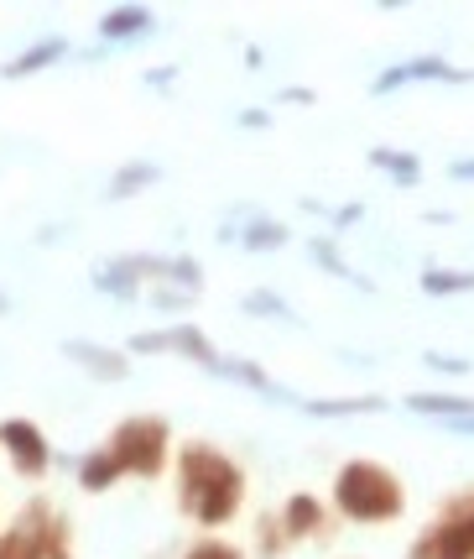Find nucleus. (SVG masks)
Masks as SVG:
<instances>
[{
    "instance_id": "nucleus-1",
    "label": "nucleus",
    "mask_w": 474,
    "mask_h": 559,
    "mask_svg": "<svg viewBox=\"0 0 474 559\" xmlns=\"http://www.w3.org/2000/svg\"><path fill=\"white\" fill-rule=\"evenodd\" d=\"M245 502V471L214 444H183L178 455V508L204 528H224Z\"/></svg>"
},
{
    "instance_id": "nucleus-2",
    "label": "nucleus",
    "mask_w": 474,
    "mask_h": 559,
    "mask_svg": "<svg viewBox=\"0 0 474 559\" xmlns=\"http://www.w3.org/2000/svg\"><path fill=\"white\" fill-rule=\"evenodd\" d=\"M333 508L350 523H391V518H402L406 491L380 461H350L333 476Z\"/></svg>"
},
{
    "instance_id": "nucleus-3",
    "label": "nucleus",
    "mask_w": 474,
    "mask_h": 559,
    "mask_svg": "<svg viewBox=\"0 0 474 559\" xmlns=\"http://www.w3.org/2000/svg\"><path fill=\"white\" fill-rule=\"evenodd\" d=\"M105 450H110V461L120 465V476H142V481H151V476H162L167 465V450H172V429H167V418H125V424H116V435L105 439Z\"/></svg>"
},
{
    "instance_id": "nucleus-4",
    "label": "nucleus",
    "mask_w": 474,
    "mask_h": 559,
    "mask_svg": "<svg viewBox=\"0 0 474 559\" xmlns=\"http://www.w3.org/2000/svg\"><path fill=\"white\" fill-rule=\"evenodd\" d=\"M406 559H474V497H459L443 508V518L423 528Z\"/></svg>"
},
{
    "instance_id": "nucleus-5",
    "label": "nucleus",
    "mask_w": 474,
    "mask_h": 559,
    "mask_svg": "<svg viewBox=\"0 0 474 559\" xmlns=\"http://www.w3.org/2000/svg\"><path fill=\"white\" fill-rule=\"evenodd\" d=\"M48 528H52V502L32 497L11 528H0V559H48Z\"/></svg>"
},
{
    "instance_id": "nucleus-6",
    "label": "nucleus",
    "mask_w": 474,
    "mask_h": 559,
    "mask_svg": "<svg viewBox=\"0 0 474 559\" xmlns=\"http://www.w3.org/2000/svg\"><path fill=\"white\" fill-rule=\"evenodd\" d=\"M0 450L11 455V471L26 476V481L48 476L52 450H48V435H42L32 418H5V424H0Z\"/></svg>"
},
{
    "instance_id": "nucleus-7",
    "label": "nucleus",
    "mask_w": 474,
    "mask_h": 559,
    "mask_svg": "<svg viewBox=\"0 0 474 559\" xmlns=\"http://www.w3.org/2000/svg\"><path fill=\"white\" fill-rule=\"evenodd\" d=\"M282 528H287V538H329V512L297 491L282 508Z\"/></svg>"
},
{
    "instance_id": "nucleus-8",
    "label": "nucleus",
    "mask_w": 474,
    "mask_h": 559,
    "mask_svg": "<svg viewBox=\"0 0 474 559\" xmlns=\"http://www.w3.org/2000/svg\"><path fill=\"white\" fill-rule=\"evenodd\" d=\"M63 350H69L73 361H84V366H89V371H95V377H105V382H120V377H125V371H131V366H125V356H120V350H110V345L69 341V345H63Z\"/></svg>"
},
{
    "instance_id": "nucleus-9",
    "label": "nucleus",
    "mask_w": 474,
    "mask_h": 559,
    "mask_svg": "<svg viewBox=\"0 0 474 559\" xmlns=\"http://www.w3.org/2000/svg\"><path fill=\"white\" fill-rule=\"evenodd\" d=\"M406 79H464V73H453L449 63H438V58H417V63H402V69L386 73V79H376V95L397 90V84H406Z\"/></svg>"
},
{
    "instance_id": "nucleus-10",
    "label": "nucleus",
    "mask_w": 474,
    "mask_h": 559,
    "mask_svg": "<svg viewBox=\"0 0 474 559\" xmlns=\"http://www.w3.org/2000/svg\"><path fill=\"white\" fill-rule=\"evenodd\" d=\"M99 32H105V37H120V43H125V37H142V32H151V11H146V5H120V11H110V16L99 22Z\"/></svg>"
},
{
    "instance_id": "nucleus-11",
    "label": "nucleus",
    "mask_w": 474,
    "mask_h": 559,
    "mask_svg": "<svg viewBox=\"0 0 474 559\" xmlns=\"http://www.w3.org/2000/svg\"><path fill=\"white\" fill-rule=\"evenodd\" d=\"M120 481V465L110 461V450H95V455H84L78 461V487L84 491H105Z\"/></svg>"
},
{
    "instance_id": "nucleus-12",
    "label": "nucleus",
    "mask_w": 474,
    "mask_h": 559,
    "mask_svg": "<svg viewBox=\"0 0 474 559\" xmlns=\"http://www.w3.org/2000/svg\"><path fill=\"white\" fill-rule=\"evenodd\" d=\"M406 408H417V414H443V418H474V397H443V392H417V397H406Z\"/></svg>"
},
{
    "instance_id": "nucleus-13",
    "label": "nucleus",
    "mask_w": 474,
    "mask_h": 559,
    "mask_svg": "<svg viewBox=\"0 0 474 559\" xmlns=\"http://www.w3.org/2000/svg\"><path fill=\"white\" fill-rule=\"evenodd\" d=\"M63 52H69V43H63V37H48L42 48H26L22 58H16V63H5V79H22V73H37V69H48L52 58H63Z\"/></svg>"
},
{
    "instance_id": "nucleus-14",
    "label": "nucleus",
    "mask_w": 474,
    "mask_h": 559,
    "mask_svg": "<svg viewBox=\"0 0 474 559\" xmlns=\"http://www.w3.org/2000/svg\"><path fill=\"white\" fill-rule=\"evenodd\" d=\"M423 288L433 293V298H443V293H470L474 288V272H423Z\"/></svg>"
},
{
    "instance_id": "nucleus-15",
    "label": "nucleus",
    "mask_w": 474,
    "mask_h": 559,
    "mask_svg": "<svg viewBox=\"0 0 474 559\" xmlns=\"http://www.w3.org/2000/svg\"><path fill=\"white\" fill-rule=\"evenodd\" d=\"M287 544H292V538H287V528H282V512H266L262 518V544H256V549H262L266 559H277Z\"/></svg>"
},
{
    "instance_id": "nucleus-16",
    "label": "nucleus",
    "mask_w": 474,
    "mask_h": 559,
    "mask_svg": "<svg viewBox=\"0 0 474 559\" xmlns=\"http://www.w3.org/2000/svg\"><path fill=\"white\" fill-rule=\"evenodd\" d=\"M183 559H245L235 549V544H224V538H193L189 549H183Z\"/></svg>"
},
{
    "instance_id": "nucleus-17",
    "label": "nucleus",
    "mask_w": 474,
    "mask_h": 559,
    "mask_svg": "<svg viewBox=\"0 0 474 559\" xmlns=\"http://www.w3.org/2000/svg\"><path fill=\"white\" fill-rule=\"evenodd\" d=\"M69 538H73L69 518H63V512H52V528H48V559H73Z\"/></svg>"
},
{
    "instance_id": "nucleus-18",
    "label": "nucleus",
    "mask_w": 474,
    "mask_h": 559,
    "mask_svg": "<svg viewBox=\"0 0 474 559\" xmlns=\"http://www.w3.org/2000/svg\"><path fill=\"white\" fill-rule=\"evenodd\" d=\"M370 163H376V168H386V173H397V178H406V183H417V163H412V157H402V152H376Z\"/></svg>"
},
{
    "instance_id": "nucleus-19",
    "label": "nucleus",
    "mask_w": 474,
    "mask_h": 559,
    "mask_svg": "<svg viewBox=\"0 0 474 559\" xmlns=\"http://www.w3.org/2000/svg\"><path fill=\"white\" fill-rule=\"evenodd\" d=\"M95 277H99V288H105V293H120V298H131V293H136V288H131V272L120 267V262H116V267H99Z\"/></svg>"
},
{
    "instance_id": "nucleus-20",
    "label": "nucleus",
    "mask_w": 474,
    "mask_h": 559,
    "mask_svg": "<svg viewBox=\"0 0 474 559\" xmlns=\"http://www.w3.org/2000/svg\"><path fill=\"white\" fill-rule=\"evenodd\" d=\"M287 230L282 225H251V236H245V246H256V251H266V246H282Z\"/></svg>"
},
{
    "instance_id": "nucleus-21",
    "label": "nucleus",
    "mask_w": 474,
    "mask_h": 559,
    "mask_svg": "<svg viewBox=\"0 0 474 559\" xmlns=\"http://www.w3.org/2000/svg\"><path fill=\"white\" fill-rule=\"evenodd\" d=\"M151 178H157V168H131L125 178H116V199H125L136 183H151Z\"/></svg>"
},
{
    "instance_id": "nucleus-22",
    "label": "nucleus",
    "mask_w": 474,
    "mask_h": 559,
    "mask_svg": "<svg viewBox=\"0 0 474 559\" xmlns=\"http://www.w3.org/2000/svg\"><path fill=\"white\" fill-rule=\"evenodd\" d=\"M427 366H433V371H453V377L470 371V361H443V356H427Z\"/></svg>"
},
{
    "instance_id": "nucleus-23",
    "label": "nucleus",
    "mask_w": 474,
    "mask_h": 559,
    "mask_svg": "<svg viewBox=\"0 0 474 559\" xmlns=\"http://www.w3.org/2000/svg\"><path fill=\"white\" fill-rule=\"evenodd\" d=\"M453 178H474V163H453Z\"/></svg>"
},
{
    "instance_id": "nucleus-24",
    "label": "nucleus",
    "mask_w": 474,
    "mask_h": 559,
    "mask_svg": "<svg viewBox=\"0 0 474 559\" xmlns=\"http://www.w3.org/2000/svg\"><path fill=\"white\" fill-rule=\"evenodd\" d=\"M5 309H11V304H5V293H0V314H5Z\"/></svg>"
}]
</instances>
